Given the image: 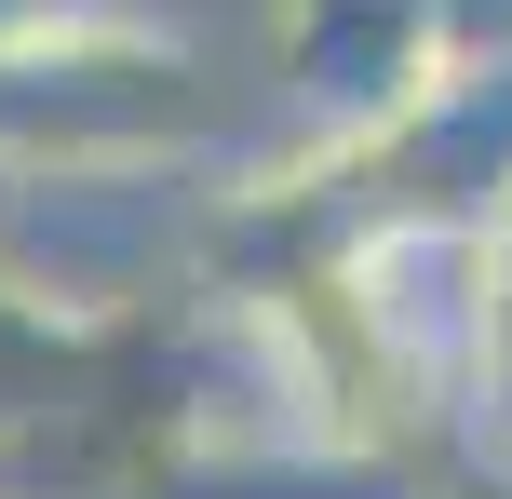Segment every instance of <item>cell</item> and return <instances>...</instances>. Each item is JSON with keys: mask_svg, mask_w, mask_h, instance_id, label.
Wrapping results in <instances>:
<instances>
[]
</instances>
